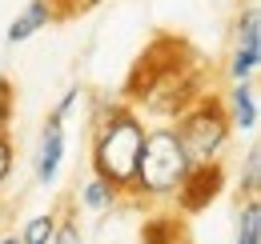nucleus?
<instances>
[{"instance_id":"1","label":"nucleus","mask_w":261,"mask_h":244,"mask_svg":"<svg viewBox=\"0 0 261 244\" xmlns=\"http://www.w3.org/2000/svg\"><path fill=\"white\" fill-rule=\"evenodd\" d=\"M141 140H145V124L129 108H113L100 120L97 136H93V176L129 192L133 172H137V156H141Z\"/></svg>"},{"instance_id":"2","label":"nucleus","mask_w":261,"mask_h":244,"mask_svg":"<svg viewBox=\"0 0 261 244\" xmlns=\"http://www.w3.org/2000/svg\"><path fill=\"white\" fill-rule=\"evenodd\" d=\"M189 168H193V160L185 152V144L177 140V132L173 128H153L141 140V156H137V172H133L129 192H137V196H169V192L181 188Z\"/></svg>"},{"instance_id":"3","label":"nucleus","mask_w":261,"mask_h":244,"mask_svg":"<svg viewBox=\"0 0 261 244\" xmlns=\"http://www.w3.org/2000/svg\"><path fill=\"white\" fill-rule=\"evenodd\" d=\"M177 140L185 144V152L193 164H205V160H217L221 148H225L229 140V120H225V108H221V100H197L193 108H185L181 116H177Z\"/></svg>"},{"instance_id":"4","label":"nucleus","mask_w":261,"mask_h":244,"mask_svg":"<svg viewBox=\"0 0 261 244\" xmlns=\"http://www.w3.org/2000/svg\"><path fill=\"white\" fill-rule=\"evenodd\" d=\"M221 188H225L221 164H217V160H205V164H193V168H189V176L177 188V200H181L185 212H201L205 204H213V200L221 196Z\"/></svg>"},{"instance_id":"5","label":"nucleus","mask_w":261,"mask_h":244,"mask_svg":"<svg viewBox=\"0 0 261 244\" xmlns=\"http://www.w3.org/2000/svg\"><path fill=\"white\" fill-rule=\"evenodd\" d=\"M257 68H261V12L245 8L241 28H237V52H233V64H229V76H233V84L237 80H253Z\"/></svg>"},{"instance_id":"6","label":"nucleus","mask_w":261,"mask_h":244,"mask_svg":"<svg viewBox=\"0 0 261 244\" xmlns=\"http://www.w3.org/2000/svg\"><path fill=\"white\" fill-rule=\"evenodd\" d=\"M61 164H65V124H44V136L36 148V180L53 184L61 176Z\"/></svg>"},{"instance_id":"7","label":"nucleus","mask_w":261,"mask_h":244,"mask_svg":"<svg viewBox=\"0 0 261 244\" xmlns=\"http://www.w3.org/2000/svg\"><path fill=\"white\" fill-rule=\"evenodd\" d=\"M221 108H225L229 128H237V132H253L257 128V92H253L249 80H237Z\"/></svg>"},{"instance_id":"8","label":"nucleus","mask_w":261,"mask_h":244,"mask_svg":"<svg viewBox=\"0 0 261 244\" xmlns=\"http://www.w3.org/2000/svg\"><path fill=\"white\" fill-rule=\"evenodd\" d=\"M57 16V8H53V0H33L24 12H16V20L8 24V32H4V40L8 44H24V40H33L36 32L44 28L48 20Z\"/></svg>"},{"instance_id":"9","label":"nucleus","mask_w":261,"mask_h":244,"mask_svg":"<svg viewBox=\"0 0 261 244\" xmlns=\"http://www.w3.org/2000/svg\"><path fill=\"white\" fill-rule=\"evenodd\" d=\"M121 200V188H113L109 180H100V176H89L85 188H81V204L89 208V212H105V208H113Z\"/></svg>"},{"instance_id":"10","label":"nucleus","mask_w":261,"mask_h":244,"mask_svg":"<svg viewBox=\"0 0 261 244\" xmlns=\"http://www.w3.org/2000/svg\"><path fill=\"white\" fill-rule=\"evenodd\" d=\"M237 244H261V200L245 196V208L237 216Z\"/></svg>"},{"instance_id":"11","label":"nucleus","mask_w":261,"mask_h":244,"mask_svg":"<svg viewBox=\"0 0 261 244\" xmlns=\"http://www.w3.org/2000/svg\"><path fill=\"white\" fill-rule=\"evenodd\" d=\"M53 232H57V216L40 212V216H33V220L16 232V240L20 244H53Z\"/></svg>"},{"instance_id":"12","label":"nucleus","mask_w":261,"mask_h":244,"mask_svg":"<svg viewBox=\"0 0 261 244\" xmlns=\"http://www.w3.org/2000/svg\"><path fill=\"white\" fill-rule=\"evenodd\" d=\"M241 188H245V196H257V188H261V148H257V144H253V148H249V156H245Z\"/></svg>"},{"instance_id":"13","label":"nucleus","mask_w":261,"mask_h":244,"mask_svg":"<svg viewBox=\"0 0 261 244\" xmlns=\"http://www.w3.org/2000/svg\"><path fill=\"white\" fill-rule=\"evenodd\" d=\"M53 244H85V236H81V224H76V220H57Z\"/></svg>"},{"instance_id":"14","label":"nucleus","mask_w":261,"mask_h":244,"mask_svg":"<svg viewBox=\"0 0 261 244\" xmlns=\"http://www.w3.org/2000/svg\"><path fill=\"white\" fill-rule=\"evenodd\" d=\"M76 100H81V92H76V88H68L65 96H61V104L53 108V116H48V124H65L68 116H72V108H76Z\"/></svg>"},{"instance_id":"15","label":"nucleus","mask_w":261,"mask_h":244,"mask_svg":"<svg viewBox=\"0 0 261 244\" xmlns=\"http://www.w3.org/2000/svg\"><path fill=\"white\" fill-rule=\"evenodd\" d=\"M8 172H12V144L0 136V188H4V180H8Z\"/></svg>"},{"instance_id":"16","label":"nucleus","mask_w":261,"mask_h":244,"mask_svg":"<svg viewBox=\"0 0 261 244\" xmlns=\"http://www.w3.org/2000/svg\"><path fill=\"white\" fill-rule=\"evenodd\" d=\"M100 0H53V8L57 12H85V8H93Z\"/></svg>"},{"instance_id":"17","label":"nucleus","mask_w":261,"mask_h":244,"mask_svg":"<svg viewBox=\"0 0 261 244\" xmlns=\"http://www.w3.org/2000/svg\"><path fill=\"white\" fill-rule=\"evenodd\" d=\"M0 244H20V240L16 236H0Z\"/></svg>"}]
</instances>
